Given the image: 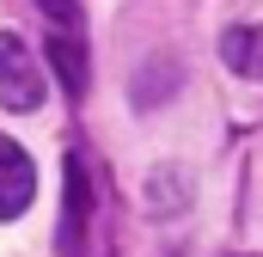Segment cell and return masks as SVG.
I'll return each instance as SVG.
<instances>
[{
    "label": "cell",
    "mask_w": 263,
    "mask_h": 257,
    "mask_svg": "<svg viewBox=\"0 0 263 257\" xmlns=\"http://www.w3.org/2000/svg\"><path fill=\"white\" fill-rule=\"evenodd\" d=\"M184 202H190V184H184V172L159 166V172H153V184H147V208H153V214H165V208H184Z\"/></svg>",
    "instance_id": "6"
},
{
    "label": "cell",
    "mask_w": 263,
    "mask_h": 257,
    "mask_svg": "<svg viewBox=\"0 0 263 257\" xmlns=\"http://www.w3.org/2000/svg\"><path fill=\"white\" fill-rule=\"evenodd\" d=\"M37 6H43L62 31H73V25H80V0H37Z\"/></svg>",
    "instance_id": "7"
},
{
    "label": "cell",
    "mask_w": 263,
    "mask_h": 257,
    "mask_svg": "<svg viewBox=\"0 0 263 257\" xmlns=\"http://www.w3.org/2000/svg\"><path fill=\"white\" fill-rule=\"evenodd\" d=\"M43 104V62L25 49V37H0V111H12V117H25V111H37Z\"/></svg>",
    "instance_id": "2"
},
{
    "label": "cell",
    "mask_w": 263,
    "mask_h": 257,
    "mask_svg": "<svg viewBox=\"0 0 263 257\" xmlns=\"http://www.w3.org/2000/svg\"><path fill=\"white\" fill-rule=\"evenodd\" d=\"M49 62H55V74H62V86L80 98V92H86V49H80V37L55 31V37H49Z\"/></svg>",
    "instance_id": "5"
},
{
    "label": "cell",
    "mask_w": 263,
    "mask_h": 257,
    "mask_svg": "<svg viewBox=\"0 0 263 257\" xmlns=\"http://www.w3.org/2000/svg\"><path fill=\"white\" fill-rule=\"evenodd\" d=\"M220 62L239 80H263V25H233L220 31Z\"/></svg>",
    "instance_id": "4"
},
{
    "label": "cell",
    "mask_w": 263,
    "mask_h": 257,
    "mask_svg": "<svg viewBox=\"0 0 263 257\" xmlns=\"http://www.w3.org/2000/svg\"><path fill=\"white\" fill-rule=\"evenodd\" d=\"M31 196H37V172H31V153H25L18 141H6V135H0V221L25 214V208H31Z\"/></svg>",
    "instance_id": "3"
},
{
    "label": "cell",
    "mask_w": 263,
    "mask_h": 257,
    "mask_svg": "<svg viewBox=\"0 0 263 257\" xmlns=\"http://www.w3.org/2000/svg\"><path fill=\"white\" fill-rule=\"evenodd\" d=\"M62 257H104L98 184H92L86 153H67V184H62Z\"/></svg>",
    "instance_id": "1"
}]
</instances>
